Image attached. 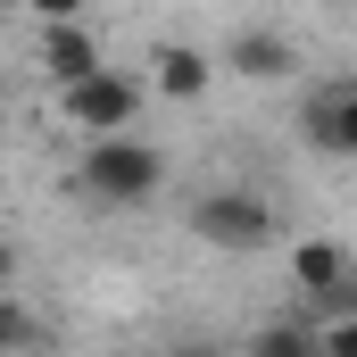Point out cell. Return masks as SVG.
<instances>
[{
    "label": "cell",
    "instance_id": "cell-1",
    "mask_svg": "<svg viewBox=\"0 0 357 357\" xmlns=\"http://www.w3.org/2000/svg\"><path fill=\"white\" fill-rule=\"evenodd\" d=\"M158 183H167V150L133 142L125 125L116 133H91L84 167H75V191L100 199V208H142V199H158Z\"/></svg>",
    "mask_w": 357,
    "mask_h": 357
},
{
    "label": "cell",
    "instance_id": "cell-2",
    "mask_svg": "<svg viewBox=\"0 0 357 357\" xmlns=\"http://www.w3.org/2000/svg\"><path fill=\"white\" fill-rule=\"evenodd\" d=\"M191 241H208V250H266L274 241V199L266 191H199L191 199Z\"/></svg>",
    "mask_w": 357,
    "mask_h": 357
},
{
    "label": "cell",
    "instance_id": "cell-3",
    "mask_svg": "<svg viewBox=\"0 0 357 357\" xmlns=\"http://www.w3.org/2000/svg\"><path fill=\"white\" fill-rule=\"evenodd\" d=\"M142 100H150V84L142 75H125V67H84L75 84H59V108H67V125H84V133H116V125H133L142 116Z\"/></svg>",
    "mask_w": 357,
    "mask_h": 357
},
{
    "label": "cell",
    "instance_id": "cell-4",
    "mask_svg": "<svg viewBox=\"0 0 357 357\" xmlns=\"http://www.w3.org/2000/svg\"><path fill=\"white\" fill-rule=\"evenodd\" d=\"M299 133L316 158H349L357 150V84H316L299 100Z\"/></svg>",
    "mask_w": 357,
    "mask_h": 357
},
{
    "label": "cell",
    "instance_id": "cell-5",
    "mask_svg": "<svg viewBox=\"0 0 357 357\" xmlns=\"http://www.w3.org/2000/svg\"><path fill=\"white\" fill-rule=\"evenodd\" d=\"M291 291L299 299H316V307H333V299H357V258L341 241H291Z\"/></svg>",
    "mask_w": 357,
    "mask_h": 357
},
{
    "label": "cell",
    "instance_id": "cell-6",
    "mask_svg": "<svg viewBox=\"0 0 357 357\" xmlns=\"http://www.w3.org/2000/svg\"><path fill=\"white\" fill-rule=\"evenodd\" d=\"M225 67L250 75V84H291V75H299V42L274 33V25H241V33L225 42Z\"/></svg>",
    "mask_w": 357,
    "mask_h": 357
},
{
    "label": "cell",
    "instance_id": "cell-7",
    "mask_svg": "<svg viewBox=\"0 0 357 357\" xmlns=\"http://www.w3.org/2000/svg\"><path fill=\"white\" fill-rule=\"evenodd\" d=\"M208 84H216V59H208V50H191V42H158V59H150V91H158V100L191 108V100H208Z\"/></svg>",
    "mask_w": 357,
    "mask_h": 357
},
{
    "label": "cell",
    "instance_id": "cell-8",
    "mask_svg": "<svg viewBox=\"0 0 357 357\" xmlns=\"http://www.w3.org/2000/svg\"><path fill=\"white\" fill-rule=\"evenodd\" d=\"M84 67H100V33H91L84 17L42 25V75H50V84H75Z\"/></svg>",
    "mask_w": 357,
    "mask_h": 357
},
{
    "label": "cell",
    "instance_id": "cell-9",
    "mask_svg": "<svg viewBox=\"0 0 357 357\" xmlns=\"http://www.w3.org/2000/svg\"><path fill=\"white\" fill-rule=\"evenodd\" d=\"M258 357H316V324H299V316H282V324H266L258 341H250Z\"/></svg>",
    "mask_w": 357,
    "mask_h": 357
},
{
    "label": "cell",
    "instance_id": "cell-10",
    "mask_svg": "<svg viewBox=\"0 0 357 357\" xmlns=\"http://www.w3.org/2000/svg\"><path fill=\"white\" fill-rule=\"evenodd\" d=\"M33 341H42V324H33V307H25V299H17V291L0 282V349H33Z\"/></svg>",
    "mask_w": 357,
    "mask_h": 357
},
{
    "label": "cell",
    "instance_id": "cell-11",
    "mask_svg": "<svg viewBox=\"0 0 357 357\" xmlns=\"http://www.w3.org/2000/svg\"><path fill=\"white\" fill-rule=\"evenodd\" d=\"M33 25H59V17H91V0H25Z\"/></svg>",
    "mask_w": 357,
    "mask_h": 357
},
{
    "label": "cell",
    "instance_id": "cell-12",
    "mask_svg": "<svg viewBox=\"0 0 357 357\" xmlns=\"http://www.w3.org/2000/svg\"><path fill=\"white\" fill-rule=\"evenodd\" d=\"M0 282H17V250L8 241H0Z\"/></svg>",
    "mask_w": 357,
    "mask_h": 357
}]
</instances>
